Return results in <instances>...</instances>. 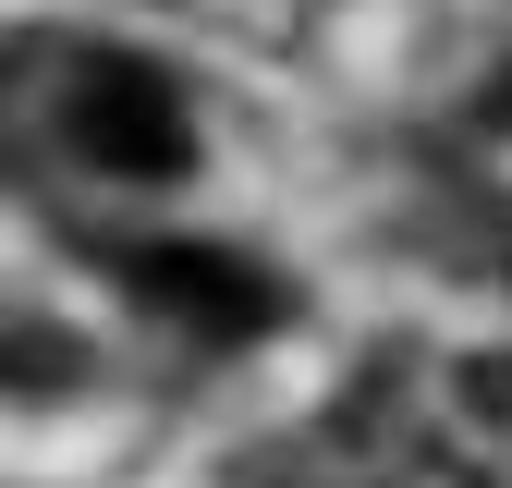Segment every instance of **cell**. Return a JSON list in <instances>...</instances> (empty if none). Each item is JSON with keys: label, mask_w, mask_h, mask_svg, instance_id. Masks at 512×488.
<instances>
[{"label": "cell", "mask_w": 512, "mask_h": 488, "mask_svg": "<svg viewBox=\"0 0 512 488\" xmlns=\"http://www.w3.org/2000/svg\"><path fill=\"white\" fill-rule=\"evenodd\" d=\"M61 135H74V159L110 171V183H171L183 159H196V110H183L171 74H147V61L98 49L86 74L61 86Z\"/></svg>", "instance_id": "obj_1"}, {"label": "cell", "mask_w": 512, "mask_h": 488, "mask_svg": "<svg viewBox=\"0 0 512 488\" xmlns=\"http://www.w3.org/2000/svg\"><path fill=\"white\" fill-rule=\"evenodd\" d=\"M391 488H488V476H464L452 452H415V464H391Z\"/></svg>", "instance_id": "obj_3"}, {"label": "cell", "mask_w": 512, "mask_h": 488, "mask_svg": "<svg viewBox=\"0 0 512 488\" xmlns=\"http://www.w3.org/2000/svg\"><path fill=\"white\" fill-rule=\"evenodd\" d=\"M122 281H135L147 305H171L183 330H208V342H256L281 318L269 269H244L232 244H122Z\"/></svg>", "instance_id": "obj_2"}, {"label": "cell", "mask_w": 512, "mask_h": 488, "mask_svg": "<svg viewBox=\"0 0 512 488\" xmlns=\"http://www.w3.org/2000/svg\"><path fill=\"white\" fill-rule=\"evenodd\" d=\"M488 110H500V122H512V74H500V86H488Z\"/></svg>", "instance_id": "obj_4"}]
</instances>
